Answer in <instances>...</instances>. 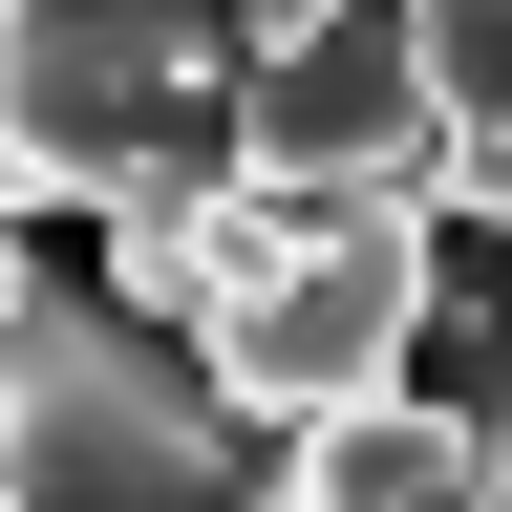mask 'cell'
I'll use <instances>...</instances> for the list:
<instances>
[{"mask_svg":"<svg viewBox=\"0 0 512 512\" xmlns=\"http://www.w3.org/2000/svg\"><path fill=\"white\" fill-rule=\"evenodd\" d=\"M406 363H448V406L512 427V235H491V256H448V235H427V342H406Z\"/></svg>","mask_w":512,"mask_h":512,"instance_id":"obj_7","label":"cell"},{"mask_svg":"<svg viewBox=\"0 0 512 512\" xmlns=\"http://www.w3.org/2000/svg\"><path fill=\"white\" fill-rule=\"evenodd\" d=\"M235 171V0H0V214Z\"/></svg>","mask_w":512,"mask_h":512,"instance_id":"obj_2","label":"cell"},{"mask_svg":"<svg viewBox=\"0 0 512 512\" xmlns=\"http://www.w3.org/2000/svg\"><path fill=\"white\" fill-rule=\"evenodd\" d=\"M406 342H427V192H320V214L192 320V363H214L235 427L363 406V384H406Z\"/></svg>","mask_w":512,"mask_h":512,"instance_id":"obj_3","label":"cell"},{"mask_svg":"<svg viewBox=\"0 0 512 512\" xmlns=\"http://www.w3.org/2000/svg\"><path fill=\"white\" fill-rule=\"evenodd\" d=\"M0 491L22 512H235L256 427L214 406V363L171 320H128L107 278H0Z\"/></svg>","mask_w":512,"mask_h":512,"instance_id":"obj_1","label":"cell"},{"mask_svg":"<svg viewBox=\"0 0 512 512\" xmlns=\"http://www.w3.org/2000/svg\"><path fill=\"white\" fill-rule=\"evenodd\" d=\"M406 64H427V214L512 235V0H406Z\"/></svg>","mask_w":512,"mask_h":512,"instance_id":"obj_6","label":"cell"},{"mask_svg":"<svg viewBox=\"0 0 512 512\" xmlns=\"http://www.w3.org/2000/svg\"><path fill=\"white\" fill-rule=\"evenodd\" d=\"M0 278H22V214H0Z\"/></svg>","mask_w":512,"mask_h":512,"instance_id":"obj_10","label":"cell"},{"mask_svg":"<svg viewBox=\"0 0 512 512\" xmlns=\"http://www.w3.org/2000/svg\"><path fill=\"white\" fill-rule=\"evenodd\" d=\"M448 512H512V427H470V491H448Z\"/></svg>","mask_w":512,"mask_h":512,"instance_id":"obj_8","label":"cell"},{"mask_svg":"<svg viewBox=\"0 0 512 512\" xmlns=\"http://www.w3.org/2000/svg\"><path fill=\"white\" fill-rule=\"evenodd\" d=\"M278 22H320V0H235V43H278Z\"/></svg>","mask_w":512,"mask_h":512,"instance_id":"obj_9","label":"cell"},{"mask_svg":"<svg viewBox=\"0 0 512 512\" xmlns=\"http://www.w3.org/2000/svg\"><path fill=\"white\" fill-rule=\"evenodd\" d=\"M278 235H299V214H278L256 171H150V192H107V299L192 342V320H214V299H235Z\"/></svg>","mask_w":512,"mask_h":512,"instance_id":"obj_5","label":"cell"},{"mask_svg":"<svg viewBox=\"0 0 512 512\" xmlns=\"http://www.w3.org/2000/svg\"><path fill=\"white\" fill-rule=\"evenodd\" d=\"M0 512H22V491H0Z\"/></svg>","mask_w":512,"mask_h":512,"instance_id":"obj_11","label":"cell"},{"mask_svg":"<svg viewBox=\"0 0 512 512\" xmlns=\"http://www.w3.org/2000/svg\"><path fill=\"white\" fill-rule=\"evenodd\" d=\"M235 171L320 214V192H427V64H406V0H320V22L235 43Z\"/></svg>","mask_w":512,"mask_h":512,"instance_id":"obj_4","label":"cell"}]
</instances>
